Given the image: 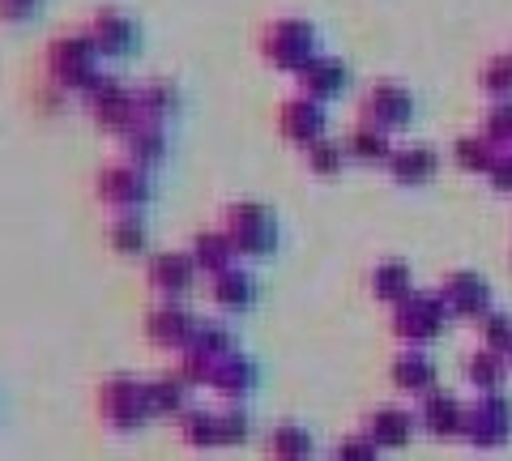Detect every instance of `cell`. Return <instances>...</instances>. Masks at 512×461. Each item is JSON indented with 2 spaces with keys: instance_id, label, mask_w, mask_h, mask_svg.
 <instances>
[{
  "instance_id": "obj_29",
  "label": "cell",
  "mask_w": 512,
  "mask_h": 461,
  "mask_svg": "<svg viewBox=\"0 0 512 461\" xmlns=\"http://www.w3.org/2000/svg\"><path fill=\"white\" fill-rule=\"evenodd\" d=\"M269 457L274 461H312V436L295 423H282L269 432Z\"/></svg>"
},
{
  "instance_id": "obj_22",
  "label": "cell",
  "mask_w": 512,
  "mask_h": 461,
  "mask_svg": "<svg viewBox=\"0 0 512 461\" xmlns=\"http://www.w3.org/2000/svg\"><path fill=\"white\" fill-rule=\"evenodd\" d=\"M210 291H214V304L227 308V312H244L256 299V286H252V278L244 274V269H222V274H214Z\"/></svg>"
},
{
  "instance_id": "obj_24",
  "label": "cell",
  "mask_w": 512,
  "mask_h": 461,
  "mask_svg": "<svg viewBox=\"0 0 512 461\" xmlns=\"http://www.w3.org/2000/svg\"><path fill=\"white\" fill-rule=\"evenodd\" d=\"M393 385L406 389V393H431V385H436V363H431L423 351L397 355V363H393Z\"/></svg>"
},
{
  "instance_id": "obj_14",
  "label": "cell",
  "mask_w": 512,
  "mask_h": 461,
  "mask_svg": "<svg viewBox=\"0 0 512 461\" xmlns=\"http://www.w3.org/2000/svg\"><path fill=\"white\" fill-rule=\"evenodd\" d=\"M192 316L184 308H175V304H163V308H154L146 316V333H150V342L158 346H167V351H184V346L192 342Z\"/></svg>"
},
{
  "instance_id": "obj_6",
  "label": "cell",
  "mask_w": 512,
  "mask_h": 461,
  "mask_svg": "<svg viewBox=\"0 0 512 461\" xmlns=\"http://www.w3.org/2000/svg\"><path fill=\"white\" fill-rule=\"evenodd\" d=\"M94 193H99V201H107L111 210H141L154 188H150L146 171L124 163V167H103L99 180H94Z\"/></svg>"
},
{
  "instance_id": "obj_21",
  "label": "cell",
  "mask_w": 512,
  "mask_h": 461,
  "mask_svg": "<svg viewBox=\"0 0 512 461\" xmlns=\"http://www.w3.org/2000/svg\"><path fill=\"white\" fill-rule=\"evenodd\" d=\"M188 402V380L175 372V376H154L146 380V406L150 415H184Z\"/></svg>"
},
{
  "instance_id": "obj_36",
  "label": "cell",
  "mask_w": 512,
  "mask_h": 461,
  "mask_svg": "<svg viewBox=\"0 0 512 461\" xmlns=\"http://www.w3.org/2000/svg\"><path fill=\"white\" fill-rule=\"evenodd\" d=\"M483 338H487L491 351H504V355H508V346H512V316L487 312V316H483Z\"/></svg>"
},
{
  "instance_id": "obj_35",
  "label": "cell",
  "mask_w": 512,
  "mask_h": 461,
  "mask_svg": "<svg viewBox=\"0 0 512 461\" xmlns=\"http://www.w3.org/2000/svg\"><path fill=\"white\" fill-rule=\"evenodd\" d=\"M483 86L491 94H500V99H508V94H512V52L487 60V65H483Z\"/></svg>"
},
{
  "instance_id": "obj_33",
  "label": "cell",
  "mask_w": 512,
  "mask_h": 461,
  "mask_svg": "<svg viewBox=\"0 0 512 461\" xmlns=\"http://www.w3.org/2000/svg\"><path fill=\"white\" fill-rule=\"evenodd\" d=\"M192 351H201L205 359H227L235 351V338H231V329H222V325H197L192 329Z\"/></svg>"
},
{
  "instance_id": "obj_12",
  "label": "cell",
  "mask_w": 512,
  "mask_h": 461,
  "mask_svg": "<svg viewBox=\"0 0 512 461\" xmlns=\"http://www.w3.org/2000/svg\"><path fill=\"white\" fill-rule=\"evenodd\" d=\"M278 129H282V137L299 141V146H312L316 137H325V111H320V103H316V99H308V94H299V99H291V103L282 107Z\"/></svg>"
},
{
  "instance_id": "obj_1",
  "label": "cell",
  "mask_w": 512,
  "mask_h": 461,
  "mask_svg": "<svg viewBox=\"0 0 512 461\" xmlns=\"http://www.w3.org/2000/svg\"><path fill=\"white\" fill-rule=\"evenodd\" d=\"M47 73H52V82L60 90H99L107 77L99 73V52H94V43L86 35H64V39H52L47 47Z\"/></svg>"
},
{
  "instance_id": "obj_26",
  "label": "cell",
  "mask_w": 512,
  "mask_h": 461,
  "mask_svg": "<svg viewBox=\"0 0 512 461\" xmlns=\"http://www.w3.org/2000/svg\"><path fill=\"white\" fill-rule=\"evenodd\" d=\"M133 94H137V120H146V124H163V120H171V111L180 107V94H175L171 82H150Z\"/></svg>"
},
{
  "instance_id": "obj_9",
  "label": "cell",
  "mask_w": 512,
  "mask_h": 461,
  "mask_svg": "<svg viewBox=\"0 0 512 461\" xmlns=\"http://www.w3.org/2000/svg\"><path fill=\"white\" fill-rule=\"evenodd\" d=\"M86 39L94 43V52H99V56L120 60V56H128L137 47V26L128 22L124 13H116V9H103V13H94V18H90Z\"/></svg>"
},
{
  "instance_id": "obj_23",
  "label": "cell",
  "mask_w": 512,
  "mask_h": 461,
  "mask_svg": "<svg viewBox=\"0 0 512 461\" xmlns=\"http://www.w3.org/2000/svg\"><path fill=\"white\" fill-rule=\"evenodd\" d=\"M107 235H111V248H116L120 257H141L146 244H150V231H146V222H141L137 210H120L116 218H111Z\"/></svg>"
},
{
  "instance_id": "obj_43",
  "label": "cell",
  "mask_w": 512,
  "mask_h": 461,
  "mask_svg": "<svg viewBox=\"0 0 512 461\" xmlns=\"http://www.w3.org/2000/svg\"><path fill=\"white\" fill-rule=\"evenodd\" d=\"M508 359H512V346H508Z\"/></svg>"
},
{
  "instance_id": "obj_5",
  "label": "cell",
  "mask_w": 512,
  "mask_h": 461,
  "mask_svg": "<svg viewBox=\"0 0 512 461\" xmlns=\"http://www.w3.org/2000/svg\"><path fill=\"white\" fill-rule=\"evenodd\" d=\"M261 52H265V60H274L278 69L299 73L308 60H316V30L299 18H282L265 30Z\"/></svg>"
},
{
  "instance_id": "obj_32",
  "label": "cell",
  "mask_w": 512,
  "mask_h": 461,
  "mask_svg": "<svg viewBox=\"0 0 512 461\" xmlns=\"http://www.w3.org/2000/svg\"><path fill=\"white\" fill-rule=\"evenodd\" d=\"M495 154H500V146L483 133V137H461L457 146H453V158H457V167H466V171H487L495 163Z\"/></svg>"
},
{
  "instance_id": "obj_18",
  "label": "cell",
  "mask_w": 512,
  "mask_h": 461,
  "mask_svg": "<svg viewBox=\"0 0 512 461\" xmlns=\"http://www.w3.org/2000/svg\"><path fill=\"white\" fill-rule=\"evenodd\" d=\"M410 432H414V419L397 406H384L376 415H367V427H363V436L372 440L376 449H402L410 440Z\"/></svg>"
},
{
  "instance_id": "obj_2",
  "label": "cell",
  "mask_w": 512,
  "mask_h": 461,
  "mask_svg": "<svg viewBox=\"0 0 512 461\" xmlns=\"http://www.w3.org/2000/svg\"><path fill=\"white\" fill-rule=\"evenodd\" d=\"M99 410H103V423L116 427V432H137L141 423H150V406H146V385L133 376H107L103 389H99Z\"/></svg>"
},
{
  "instance_id": "obj_38",
  "label": "cell",
  "mask_w": 512,
  "mask_h": 461,
  "mask_svg": "<svg viewBox=\"0 0 512 461\" xmlns=\"http://www.w3.org/2000/svg\"><path fill=\"white\" fill-rule=\"evenodd\" d=\"M495 146H512V103H495L487 111V129H483Z\"/></svg>"
},
{
  "instance_id": "obj_13",
  "label": "cell",
  "mask_w": 512,
  "mask_h": 461,
  "mask_svg": "<svg viewBox=\"0 0 512 461\" xmlns=\"http://www.w3.org/2000/svg\"><path fill=\"white\" fill-rule=\"evenodd\" d=\"M346 82H350L346 65H342V60H329V56H316V60H308V65L299 69V86H303V94H308V99H316V103L333 99V94H342Z\"/></svg>"
},
{
  "instance_id": "obj_8",
  "label": "cell",
  "mask_w": 512,
  "mask_h": 461,
  "mask_svg": "<svg viewBox=\"0 0 512 461\" xmlns=\"http://www.w3.org/2000/svg\"><path fill=\"white\" fill-rule=\"evenodd\" d=\"M86 107H90V120L99 124V129H107V133H120L124 137L137 124V94L116 86V82H103L99 90H90L86 94Z\"/></svg>"
},
{
  "instance_id": "obj_19",
  "label": "cell",
  "mask_w": 512,
  "mask_h": 461,
  "mask_svg": "<svg viewBox=\"0 0 512 461\" xmlns=\"http://www.w3.org/2000/svg\"><path fill=\"white\" fill-rule=\"evenodd\" d=\"M389 171H393L397 184H427L440 171V158L427 146H402V150L389 154Z\"/></svg>"
},
{
  "instance_id": "obj_4",
  "label": "cell",
  "mask_w": 512,
  "mask_h": 461,
  "mask_svg": "<svg viewBox=\"0 0 512 461\" xmlns=\"http://www.w3.org/2000/svg\"><path fill=\"white\" fill-rule=\"evenodd\" d=\"M448 316H453V312H448L444 295H419V291H410L402 304H393V329H397V338H402V342L423 346V342H431L444 329Z\"/></svg>"
},
{
  "instance_id": "obj_15",
  "label": "cell",
  "mask_w": 512,
  "mask_h": 461,
  "mask_svg": "<svg viewBox=\"0 0 512 461\" xmlns=\"http://www.w3.org/2000/svg\"><path fill=\"white\" fill-rule=\"evenodd\" d=\"M192 278H197L192 252H158L150 261V282H154V291H163V295H184Z\"/></svg>"
},
{
  "instance_id": "obj_31",
  "label": "cell",
  "mask_w": 512,
  "mask_h": 461,
  "mask_svg": "<svg viewBox=\"0 0 512 461\" xmlns=\"http://www.w3.org/2000/svg\"><path fill=\"white\" fill-rule=\"evenodd\" d=\"M180 436L192 449H218V415L214 410H184L180 415Z\"/></svg>"
},
{
  "instance_id": "obj_28",
  "label": "cell",
  "mask_w": 512,
  "mask_h": 461,
  "mask_svg": "<svg viewBox=\"0 0 512 461\" xmlns=\"http://www.w3.org/2000/svg\"><path fill=\"white\" fill-rule=\"evenodd\" d=\"M372 291H376V299L402 304V299L414 291V286H410V265L406 261H380L372 269Z\"/></svg>"
},
{
  "instance_id": "obj_41",
  "label": "cell",
  "mask_w": 512,
  "mask_h": 461,
  "mask_svg": "<svg viewBox=\"0 0 512 461\" xmlns=\"http://www.w3.org/2000/svg\"><path fill=\"white\" fill-rule=\"evenodd\" d=\"M487 176L495 184V193H512V146H504L495 154V163L487 167Z\"/></svg>"
},
{
  "instance_id": "obj_39",
  "label": "cell",
  "mask_w": 512,
  "mask_h": 461,
  "mask_svg": "<svg viewBox=\"0 0 512 461\" xmlns=\"http://www.w3.org/2000/svg\"><path fill=\"white\" fill-rule=\"evenodd\" d=\"M218 440L222 444H244L248 440V415L244 410H222L218 415Z\"/></svg>"
},
{
  "instance_id": "obj_10",
  "label": "cell",
  "mask_w": 512,
  "mask_h": 461,
  "mask_svg": "<svg viewBox=\"0 0 512 461\" xmlns=\"http://www.w3.org/2000/svg\"><path fill=\"white\" fill-rule=\"evenodd\" d=\"M410 116H414V99H410L402 86H376L363 99V120L376 124V129H384V133L410 124Z\"/></svg>"
},
{
  "instance_id": "obj_27",
  "label": "cell",
  "mask_w": 512,
  "mask_h": 461,
  "mask_svg": "<svg viewBox=\"0 0 512 461\" xmlns=\"http://www.w3.org/2000/svg\"><path fill=\"white\" fill-rule=\"evenodd\" d=\"M346 154L359 158V163H389V154H393V150H389V133L363 120L359 129L346 137Z\"/></svg>"
},
{
  "instance_id": "obj_7",
  "label": "cell",
  "mask_w": 512,
  "mask_h": 461,
  "mask_svg": "<svg viewBox=\"0 0 512 461\" xmlns=\"http://www.w3.org/2000/svg\"><path fill=\"white\" fill-rule=\"evenodd\" d=\"M461 432L470 436V444L478 449H495V444H504L508 432H512V410L500 393H483L478 402L466 410V427Z\"/></svg>"
},
{
  "instance_id": "obj_34",
  "label": "cell",
  "mask_w": 512,
  "mask_h": 461,
  "mask_svg": "<svg viewBox=\"0 0 512 461\" xmlns=\"http://www.w3.org/2000/svg\"><path fill=\"white\" fill-rule=\"evenodd\" d=\"M308 150V167L316 171V176H338L342 171V158H346V146L342 141H329V137H316Z\"/></svg>"
},
{
  "instance_id": "obj_3",
  "label": "cell",
  "mask_w": 512,
  "mask_h": 461,
  "mask_svg": "<svg viewBox=\"0 0 512 461\" xmlns=\"http://www.w3.org/2000/svg\"><path fill=\"white\" fill-rule=\"evenodd\" d=\"M227 235L239 257H265L278 244V227L261 201H235L227 205Z\"/></svg>"
},
{
  "instance_id": "obj_11",
  "label": "cell",
  "mask_w": 512,
  "mask_h": 461,
  "mask_svg": "<svg viewBox=\"0 0 512 461\" xmlns=\"http://www.w3.org/2000/svg\"><path fill=\"white\" fill-rule=\"evenodd\" d=\"M440 295H444V304L453 316H487V304H491L487 282L478 274H466V269H461V274H448Z\"/></svg>"
},
{
  "instance_id": "obj_30",
  "label": "cell",
  "mask_w": 512,
  "mask_h": 461,
  "mask_svg": "<svg viewBox=\"0 0 512 461\" xmlns=\"http://www.w3.org/2000/svg\"><path fill=\"white\" fill-rule=\"evenodd\" d=\"M508 355L504 351H478L470 363H466V372H470V385L478 389V393H495L504 385V372H508V363H504Z\"/></svg>"
},
{
  "instance_id": "obj_20",
  "label": "cell",
  "mask_w": 512,
  "mask_h": 461,
  "mask_svg": "<svg viewBox=\"0 0 512 461\" xmlns=\"http://www.w3.org/2000/svg\"><path fill=\"white\" fill-rule=\"evenodd\" d=\"M419 419L431 436H457L461 427H466V406H461L453 393H427Z\"/></svg>"
},
{
  "instance_id": "obj_25",
  "label": "cell",
  "mask_w": 512,
  "mask_h": 461,
  "mask_svg": "<svg viewBox=\"0 0 512 461\" xmlns=\"http://www.w3.org/2000/svg\"><path fill=\"white\" fill-rule=\"evenodd\" d=\"M231 257H235V244L227 231H201L197 240H192V261L205 274H222V269H231Z\"/></svg>"
},
{
  "instance_id": "obj_16",
  "label": "cell",
  "mask_w": 512,
  "mask_h": 461,
  "mask_svg": "<svg viewBox=\"0 0 512 461\" xmlns=\"http://www.w3.org/2000/svg\"><path fill=\"white\" fill-rule=\"evenodd\" d=\"M124 154H128V163L141 167V171L158 167V163H163V154H167V133H163V124L137 120L133 129L124 133Z\"/></svg>"
},
{
  "instance_id": "obj_37",
  "label": "cell",
  "mask_w": 512,
  "mask_h": 461,
  "mask_svg": "<svg viewBox=\"0 0 512 461\" xmlns=\"http://www.w3.org/2000/svg\"><path fill=\"white\" fill-rule=\"evenodd\" d=\"M210 372H214V359H205L201 351L184 346L180 351V376L188 380V385H210Z\"/></svg>"
},
{
  "instance_id": "obj_17",
  "label": "cell",
  "mask_w": 512,
  "mask_h": 461,
  "mask_svg": "<svg viewBox=\"0 0 512 461\" xmlns=\"http://www.w3.org/2000/svg\"><path fill=\"white\" fill-rule=\"evenodd\" d=\"M210 389L222 393V397H244V393H252V389H256V363H252L248 355L231 351L227 359H218V363H214Z\"/></svg>"
},
{
  "instance_id": "obj_42",
  "label": "cell",
  "mask_w": 512,
  "mask_h": 461,
  "mask_svg": "<svg viewBox=\"0 0 512 461\" xmlns=\"http://www.w3.org/2000/svg\"><path fill=\"white\" fill-rule=\"evenodd\" d=\"M43 0H0V22H30Z\"/></svg>"
},
{
  "instance_id": "obj_40",
  "label": "cell",
  "mask_w": 512,
  "mask_h": 461,
  "mask_svg": "<svg viewBox=\"0 0 512 461\" xmlns=\"http://www.w3.org/2000/svg\"><path fill=\"white\" fill-rule=\"evenodd\" d=\"M333 461H380V453H376V444L367 436H355V440L338 444V457H333Z\"/></svg>"
}]
</instances>
